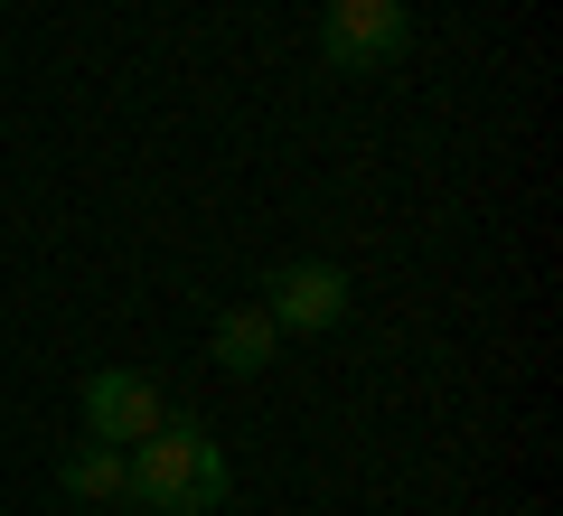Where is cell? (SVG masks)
<instances>
[{
  "mask_svg": "<svg viewBox=\"0 0 563 516\" xmlns=\"http://www.w3.org/2000/svg\"><path fill=\"white\" fill-rule=\"evenodd\" d=\"M76 404H85V432H95V441H113V451H132L141 432H161V422H169L161 385L141 376V366H95Z\"/></svg>",
  "mask_w": 563,
  "mask_h": 516,
  "instance_id": "obj_4",
  "label": "cell"
},
{
  "mask_svg": "<svg viewBox=\"0 0 563 516\" xmlns=\"http://www.w3.org/2000/svg\"><path fill=\"white\" fill-rule=\"evenodd\" d=\"M207 348H217V366H225V376H263V366L282 358V329L263 319V300H244V310H217Z\"/></svg>",
  "mask_w": 563,
  "mask_h": 516,
  "instance_id": "obj_5",
  "label": "cell"
},
{
  "mask_svg": "<svg viewBox=\"0 0 563 516\" xmlns=\"http://www.w3.org/2000/svg\"><path fill=\"white\" fill-rule=\"evenodd\" d=\"M413 47V10L404 0H329L320 10V57L366 76V66H395Z\"/></svg>",
  "mask_w": 563,
  "mask_h": 516,
  "instance_id": "obj_2",
  "label": "cell"
},
{
  "mask_svg": "<svg viewBox=\"0 0 563 516\" xmlns=\"http://www.w3.org/2000/svg\"><path fill=\"white\" fill-rule=\"evenodd\" d=\"M57 488L85 497V507H122V497H132V460H122L113 441H85V451L57 470Z\"/></svg>",
  "mask_w": 563,
  "mask_h": 516,
  "instance_id": "obj_6",
  "label": "cell"
},
{
  "mask_svg": "<svg viewBox=\"0 0 563 516\" xmlns=\"http://www.w3.org/2000/svg\"><path fill=\"white\" fill-rule=\"evenodd\" d=\"M132 497L161 516H217L225 507V451L207 441V422H179L169 414L161 432H141L132 451Z\"/></svg>",
  "mask_w": 563,
  "mask_h": 516,
  "instance_id": "obj_1",
  "label": "cell"
},
{
  "mask_svg": "<svg viewBox=\"0 0 563 516\" xmlns=\"http://www.w3.org/2000/svg\"><path fill=\"white\" fill-rule=\"evenodd\" d=\"M347 300H357V282H347L339 263H282V273H263V319H273L282 338H320V329H339Z\"/></svg>",
  "mask_w": 563,
  "mask_h": 516,
  "instance_id": "obj_3",
  "label": "cell"
}]
</instances>
